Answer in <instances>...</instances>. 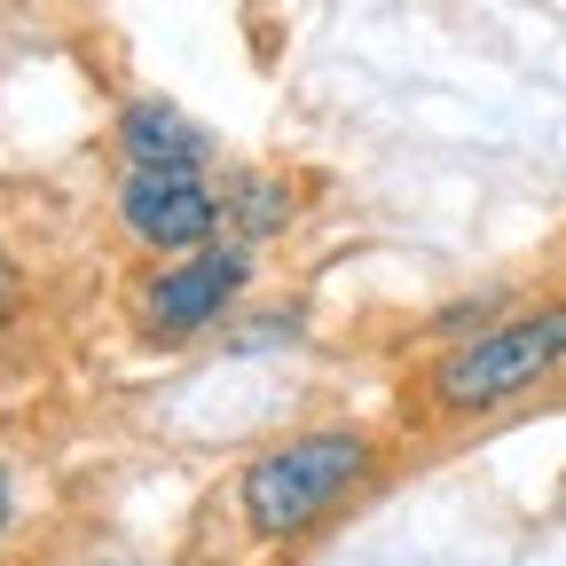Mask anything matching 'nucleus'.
<instances>
[{
	"label": "nucleus",
	"instance_id": "nucleus-7",
	"mask_svg": "<svg viewBox=\"0 0 566 566\" xmlns=\"http://www.w3.org/2000/svg\"><path fill=\"white\" fill-rule=\"evenodd\" d=\"M9 307H17V268H9V252H0V323H9Z\"/></svg>",
	"mask_w": 566,
	"mask_h": 566
},
{
	"label": "nucleus",
	"instance_id": "nucleus-2",
	"mask_svg": "<svg viewBox=\"0 0 566 566\" xmlns=\"http://www.w3.org/2000/svg\"><path fill=\"white\" fill-rule=\"evenodd\" d=\"M551 370H566V300L457 338L441 354V370H433V401L441 409H495V401L543 386Z\"/></svg>",
	"mask_w": 566,
	"mask_h": 566
},
{
	"label": "nucleus",
	"instance_id": "nucleus-1",
	"mask_svg": "<svg viewBox=\"0 0 566 566\" xmlns=\"http://www.w3.org/2000/svg\"><path fill=\"white\" fill-rule=\"evenodd\" d=\"M363 472H370V441H363V433H300V441H283V449L252 457V472H244V488H237L244 527H252L260 543H292V535H307Z\"/></svg>",
	"mask_w": 566,
	"mask_h": 566
},
{
	"label": "nucleus",
	"instance_id": "nucleus-5",
	"mask_svg": "<svg viewBox=\"0 0 566 566\" xmlns=\"http://www.w3.org/2000/svg\"><path fill=\"white\" fill-rule=\"evenodd\" d=\"M118 150L134 158V174H197L205 166V134L174 103H134L118 118Z\"/></svg>",
	"mask_w": 566,
	"mask_h": 566
},
{
	"label": "nucleus",
	"instance_id": "nucleus-4",
	"mask_svg": "<svg viewBox=\"0 0 566 566\" xmlns=\"http://www.w3.org/2000/svg\"><path fill=\"white\" fill-rule=\"evenodd\" d=\"M244 283V252L237 244H205V252H181L174 268L150 275V292H142V323L150 331H205L237 300Z\"/></svg>",
	"mask_w": 566,
	"mask_h": 566
},
{
	"label": "nucleus",
	"instance_id": "nucleus-3",
	"mask_svg": "<svg viewBox=\"0 0 566 566\" xmlns=\"http://www.w3.org/2000/svg\"><path fill=\"white\" fill-rule=\"evenodd\" d=\"M118 221L142 244H158V252H205L212 229H221V197H212L197 174H126Z\"/></svg>",
	"mask_w": 566,
	"mask_h": 566
},
{
	"label": "nucleus",
	"instance_id": "nucleus-8",
	"mask_svg": "<svg viewBox=\"0 0 566 566\" xmlns=\"http://www.w3.org/2000/svg\"><path fill=\"white\" fill-rule=\"evenodd\" d=\"M0 520H9V472H0Z\"/></svg>",
	"mask_w": 566,
	"mask_h": 566
},
{
	"label": "nucleus",
	"instance_id": "nucleus-6",
	"mask_svg": "<svg viewBox=\"0 0 566 566\" xmlns=\"http://www.w3.org/2000/svg\"><path fill=\"white\" fill-rule=\"evenodd\" d=\"M221 221H229L237 237H275L283 221H292V189H275V181H260V174H237L229 197H221Z\"/></svg>",
	"mask_w": 566,
	"mask_h": 566
}]
</instances>
